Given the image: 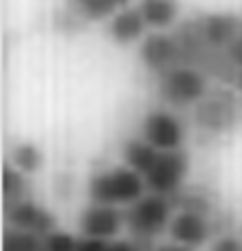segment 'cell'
Here are the masks:
<instances>
[{
  "mask_svg": "<svg viewBox=\"0 0 242 251\" xmlns=\"http://www.w3.org/2000/svg\"><path fill=\"white\" fill-rule=\"evenodd\" d=\"M4 217H7L9 228L23 230L30 234H36L41 238L49 236L51 232L58 230V219L51 211H47L45 206L30 200H22L15 204H4Z\"/></svg>",
  "mask_w": 242,
  "mask_h": 251,
  "instance_id": "cell-8",
  "label": "cell"
},
{
  "mask_svg": "<svg viewBox=\"0 0 242 251\" xmlns=\"http://www.w3.org/2000/svg\"><path fill=\"white\" fill-rule=\"evenodd\" d=\"M208 251H242V238L236 234H225L219 236L210 243Z\"/></svg>",
  "mask_w": 242,
  "mask_h": 251,
  "instance_id": "cell-22",
  "label": "cell"
},
{
  "mask_svg": "<svg viewBox=\"0 0 242 251\" xmlns=\"http://www.w3.org/2000/svg\"><path fill=\"white\" fill-rule=\"evenodd\" d=\"M138 53H140L142 64L157 75L170 71V68H176V66H185L183 47L175 34L153 32L145 36L140 43Z\"/></svg>",
  "mask_w": 242,
  "mask_h": 251,
  "instance_id": "cell-7",
  "label": "cell"
},
{
  "mask_svg": "<svg viewBox=\"0 0 242 251\" xmlns=\"http://www.w3.org/2000/svg\"><path fill=\"white\" fill-rule=\"evenodd\" d=\"M79 238L72 236L66 230H55L49 236H45V249L47 251H77Z\"/></svg>",
  "mask_w": 242,
  "mask_h": 251,
  "instance_id": "cell-20",
  "label": "cell"
},
{
  "mask_svg": "<svg viewBox=\"0 0 242 251\" xmlns=\"http://www.w3.org/2000/svg\"><path fill=\"white\" fill-rule=\"evenodd\" d=\"M175 213L176 211L170 198L149 192L138 202L130 204L123 211V219H126V228L132 236L157 238L159 234L168 232Z\"/></svg>",
  "mask_w": 242,
  "mask_h": 251,
  "instance_id": "cell-4",
  "label": "cell"
},
{
  "mask_svg": "<svg viewBox=\"0 0 242 251\" xmlns=\"http://www.w3.org/2000/svg\"><path fill=\"white\" fill-rule=\"evenodd\" d=\"M168 234L172 238V243L185 245V247H191V249H200L202 245L215 241L210 217L189 213V211L175 213V217H172V222H170V228H168Z\"/></svg>",
  "mask_w": 242,
  "mask_h": 251,
  "instance_id": "cell-11",
  "label": "cell"
},
{
  "mask_svg": "<svg viewBox=\"0 0 242 251\" xmlns=\"http://www.w3.org/2000/svg\"><path fill=\"white\" fill-rule=\"evenodd\" d=\"M109 245H110V241L81 236V238H79V247H77V251H109Z\"/></svg>",
  "mask_w": 242,
  "mask_h": 251,
  "instance_id": "cell-23",
  "label": "cell"
},
{
  "mask_svg": "<svg viewBox=\"0 0 242 251\" xmlns=\"http://www.w3.org/2000/svg\"><path fill=\"white\" fill-rule=\"evenodd\" d=\"M147 22L138 7H123L110 17L107 32L117 45H132L145 34Z\"/></svg>",
  "mask_w": 242,
  "mask_h": 251,
  "instance_id": "cell-12",
  "label": "cell"
},
{
  "mask_svg": "<svg viewBox=\"0 0 242 251\" xmlns=\"http://www.w3.org/2000/svg\"><path fill=\"white\" fill-rule=\"evenodd\" d=\"M140 136L157 151H175L183 149L185 126L168 109H153L142 117Z\"/></svg>",
  "mask_w": 242,
  "mask_h": 251,
  "instance_id": "cell-6",
  "label": "cell"
},
{
  "mask_svg": "<svg viewBox=\"0 0 242 251\" xmlns=\"http://www.w3.org/2000/svg\"><path fill=\"white\" fill-rule=\"evenodd\" d=\"M227 58H229V62H232L236 68H238V75H236L234 83H236V90L242 94V36L227 49Z\"/></svg>",
  "mask_w": 242,
  "mask_h": 251,
  "instance_id": "cell-21",
  "label": "cell"
},
{
  "mask_svg": "<svg viewBox=\"0 0 242 251\" xmlns=\"http://www.w3.org/2000/svg\"><path fill=\"white\" fill-rule=\"evenodd\" d=\"M11 166H15L17 171H22L23 175H34L39 173L43 164H45V155H43L41 147L32 141H23L17 143L11 149Z\"/></svg>",
  "mask_w": 242,
  "mask_h": 251,
  "instance_id": "cell-16",
  "label": "cell"
},
{
  "mask_svg": "<svg viewBox=\"0 0 242 251\" xmlns=\"http://www.w3.org/2000/svg\"><path fill=\"white\" fill-rule=\"evenodd\" d=\"M198 128L210 134H227L242 124V98L229 90L208 92L202 102L194 106Z\"/></svg>",
  "mask_w": 242,
  "mask_h": 251,
  "instance_id": "cell-3",
  "label": "cell"
},
{
  "mask_svg": "<svg viewBox=\"0 0 242 251\" xmlns=\"http://www.w3.org/2000/svg\"><path fill=\"white\" fill-rule=\"evenodd\" d=\"M136 7L140 9L147 26L155 30L170 28L181 15V2L178 0H138Z\"/></svg>",
  "mask_w": 242,
  "mask_h": 251,
  "instance_id": "cell-14",
  "label": "cell"
},
{
  "mask_svg": "<svg viewBox=\"0 0 242 251\" xmlns=\"http://www.w3.org/2000/svg\"><path fill=\"white\" fill-rule=\"evenodd\" d=\"M68 7L77 17L88 22H100L104 17L113 15L117 9H123L121 0H68Z\"/></svg>",
  "mask_w": 242,
  "mask_h": 251,
  "instance_id": "cell-18",
  "label": "cell"
},
{
  "mask_svg": "<svg viewBox=\"0 0 242 251\" xmlns=\"http://www.w3.org/2000/svg\"><path fill=\"white\" fill-rule=\"evenodd\" d=\"M2 251H47L45 238L23 230L7 228L2 234Z\"/></svg>",
  "mask_w": 242,
  "mask_h": 251,
  "instance_id": "cell-19",
  "label": "cell"
},
{
  "mask_svg": "<svg viewBox=\"0 0 242 251\" xmlns=\"http://www.w3.org/2000/svg\"><path fill=\"white\" fill-rule=\"evenodd\" d=\"M126 226L123 211L119 206H109V204H94L85 206L79 217V230L81 236L88 238H102L110 241L113 236L119 234V230Z\"/></svg>",
  "mask_w": 242,
  "mask_h": 251,
  "instance_id": "cell-10",
  "label": "cell"
},
{
  "mask_svg": "<svg viewBox=\"0 0 242 251\" xmlns=\"http://www.w3.org/2000/svg\"><path fill=\"white\" fill-rule=\"evenodd\" d=\"M157 94L168 106L185 109L202 102L208 94L206 73L196 66H176L157 75Z\"/></svg>",
  "mask_w": 242,
  "mask_h": 251,
  "instance_id": "cell-2",
  "label": "cell"
},
{
  "mask_svg": "<svg viewBox=\"0 0 242 251\" xmlns=\"http://www.w3.org/2000/svg\"><path fill=\"white\" fill-rule=\"evenodd\" d=\"M194 28L204 45L215 51H227L242 36V20L227 13L202 15L194 22Z\"/></svg>",
  "mask_w": 242,
  "mask_h": 251,
  "instance_id": "cell-9",
  "label": "cell"
},
{
  "mask_svg": "<svg viewBox=\"0 0 242 251\" xmlns=\"http://www.w3.org/2000/svg\"><path fill=\"white\" fill-rule=\"evenodd\" d=\"M2 196L4 204H15L22 200H30V181L22 171L11 166L9 162L2 166Z\"/></svg>",
  "mask_w": 242,
  "mask_h": 251,
  "instance_id": "cell-17",
  "label": "cell"
},
{
  "mask_svg": "<svg viewBox=\"0 0 242 251\" xmlns=\"http://www.w3.org/2000/svg\"><path fill=\"white\" fill-rule=\"evenodd\" d=\"M121 158H123V162H126V166H130L132 171H136L138 175L145 177V175L153 168L155 162H157L159 151L153 145H149V143L140 136V139H128V141H123V145H121Z\"/></svg>",
  "mask_w": 242,
  "mask_h": 251,
  "instance_id": "cell-15",
  "label": "cell"
},
{
  "mask_svg": "<svg viewBox=\"0 0 242 251\" xmlns=\"http://www.w3.org/2000/svg\"><path fill=\"white\" fill-rule=\"evenodd\" d=\"M145 177L126 164L98 171L88 181V194L94 204L130 206L145 196Z\"/></svg>",
  "mask_w": 242,
  "mask_h": 251,
  "instance_id": "cell-1",
  "label": "cell"
},
{
  "mask_svg": "<svg viewBox=\"0 0 242 251\" xmlns=\"http://www.w3.org/2000/svg\"><path fill=\"white\" fill-rule=\"evenodd\" d=\"M172 200L175 211H189V213H198L204 217H213L217 211V200L215 194L208 187H200V185H191V187H183Z\"/></svg>",
  "mask_w": 242,
  "mask_h": 251,
  "instance_id": "cell-13",
  "label": "cell"
},
{
  "mask_svg": "<svg viewBox=\"0 0 242 251\" xmlns=\"http://www.w3.org/2000/svg\"><path fill=\"white\" fill-rule=\"evenodd\" d=\"M187 173H189V153L185 149L159 151L157 162L145 175L147 190L166 198H175L185 187Z\"/></svg>",
  "mask_w": 242,
  "mask_h": 251,
  "instance_id": "cell-5",
  "label": "cell"
}]
</instances>
